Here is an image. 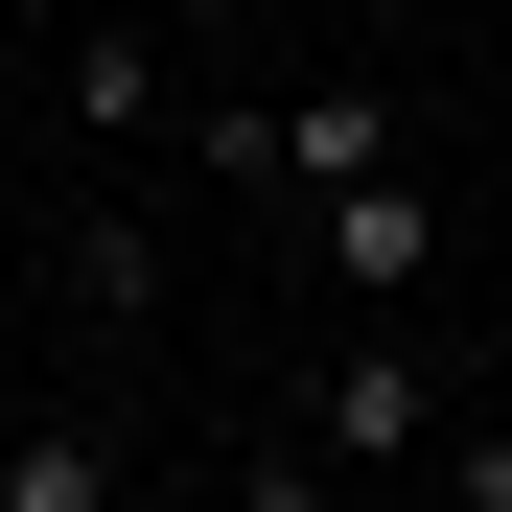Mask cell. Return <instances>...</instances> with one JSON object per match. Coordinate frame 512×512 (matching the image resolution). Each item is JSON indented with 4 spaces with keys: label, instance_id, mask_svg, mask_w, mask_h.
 Returning a JSON list of instances; mask_svg holds the SVG:
<instances>
[{
    "label": "cell",
    "instance_id": "1",
    "mask_svg": "<svg viewBox=\"0 0 512 512\" xmlns=\"http://www.w3.org/2000/svg\"><path fill=\"white\" fill-rule=\"evenodd\" d=\"M443 396H466V373L419 350V303H350V350L303 373V466H326V489H350V466H443Z\"/></svg>",
    "mask_w": 512,
    "mask_h": 512
},
{
    "label": "cell",
    "instance_id": "2",
    "mask_svg": "<svg viewBox=\"0 0 512 512\" xmlns=\"http://www.w3.org/2000/svg\"><path fill=\"white\" fill-rule=\"evenodd\" d=\"M303 210H326V303H419V280H443V187H419V140L350 163V187H303Z\"/></svg>",
    "mask_w": 512,
    "mask_h": 512
},
{
    "label": "cell",
    "instance_id": "3",
    "mask_svg": "<svg viewBox=\"0 0 512 512\" xmlns=\"http://www.w3.org/2000/svg\"><path fill=\"white\" fill-rule=\"evenodd\" d=\"M47 117H70V140H163V117H187V47H163L140 0H70V70H47Z\"/></svg>",
    "mask_w": 512,
    "mask_h": 512
},
{
    "label": "cell",
    "instance_id": "4",
    "mask_svg": "<svg viewBox=\"0 0 512 512\" xmlns=\"http://www.w3.org/2000/svg\"><path fill=\"white\" fill-rule=\"evenodd\" d=\"M117 489H140L117 419H0V512H117Z\"/></svg>",
    "mask_w": 512,
    "mask_h": 512
},
{
    "label": "cell",
    "instance_id": "5",
    "mask_svg": "<svg viewBox=\"0 0 512 512\" xmlns=\"http://www.w3.org/2000/svg\"><path fill=\"white\" fill-rule=\"evenodd\" d=\"M163 303V256H140V210H94V233H70V326H140Z\"/></svg>",
    "mask_w": 512,
    "mask_h": 512
},
{
    "label": "cell",
    "instance_id": "6",
    "mask_svg": "<svg viewBox=\"0 0 512 512\" xmlns=\"http://www.w3.org/2000/svg\"><path fill=\"white\" fill-rule=\"evenodd\" d=\"M140 24H163V47H187V70H233L256 24H280V0H140Z\"/></svg>",
    "mask_w": 512,
    "mask_h": 512
},
{
    "label": "cell",
    "instance_id": "7",
    "mask_svg": "<svg viewBox=\"0 0 512 512\" xmlns=\"http://www.w3.org/2000/svg\"><path fill=\"white\" fill-rule=\"evenodd\" d=\"M489 187H512V70H489Z\"/></svg>",
    "mask_w": 512,
    "mask_h": 512
},
{
    "label": "cell",
    "instance_id": "8",
    "mask_svg": "<svg viewBox=\"0 0 512 512\" xmlns=\"http://www.w3.org/2000/svg\"><path fill=\"white\" fill-rule=\"evenodd\" d=\"M350 24H443V0H350Z\"/></svg>",
    "mask_w": 512,
    "mask_h": 512
}]
</instances>
